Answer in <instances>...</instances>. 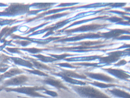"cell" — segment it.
<instances>
[{"label":"cell","instance_id":"6da1fadb","mask_svg":"<svg viewBox=\"0 0 130 98\" xmlns=\"http://www.w3.org/2000/svg\"><path fill=\"white\" fill-rule=\"evenodd\" d=\"M72 86V88L83 98H110L100 90L92 86Z\"/></svg>","mask_w":130,"mask_h":98},{"label":"cell","instance_id":"7a4b0ae2","mask_svg":"<svg viewBox=\"0 0 130 98\" xmlns=\"http://www.w3.org/2000/svg\"><path fill=\"white\" fill-rule=\"evenodd\" d=\"M124 54H126L125 51H116L111 52L108 54V56L106 57H101L100 62L101 63H105L110 64L112 63L117 62L120 58Z\"/></svg>","mask_w":130,"mask_h":98},{"label":"cell","instance_id":"3957f363","mask_svg":"<svg viewBox=\"0 0 130 98\" xmlns=\"http://www.w3.org/2000/svg\"><path fill=\"white\" fill-rule=\"evenodd\" d=\"M108 24H100L96 23H92L90 24L83 25L74 29H72L66 31L67 33H73L77 32H84L88 31H94L103 28Z\"/></svg>","mask_w":130,"mask_h":98},{"label":"cell","instance_id":"277c9868","mask_svg":"<svg viewBox=\"0 0 130 98\" xmlns=\"http://www.w3.org/2000/svg\"><path fill=\"white\" fill-rule=\"evenodd\" d=\"M85 74L92 79H96L98 80H100L102 81H104L106 82H114L117 81L114 78L103 73H92V72H85Z\"/></svg>","mask_w":130,"mask_h":98},{"label":"cell","instance_id":"5b68a950","mask_svg":"<svg viewBox=\"0 0 130 98\" xmlns=\"http://www.w3.org/2000/svg\"><path fill=\"white\" fill-rule=\"evenodd\" d=\"M124 33H130V30L121 29H115L110 30L107 32L101 33L102 37L106 38L107 39L111 38H118L119 36Z\"/></svg>","mask_w":130,"mask_h":98},{"label":"cell","instance_id":"8992f818","mask_svg":"<svg viewBox=\"0 0 130 98\" xmlns=\"http://www.w3.org/2000/svg\"><path fill=\"white\" fill-rule=\"evenodd\" d=\"M102 37L101 33L99 32L98 33H84L81 34L80 35H77L74 37H72L70 38H65L64 39H62L61 40L63 41H76L78 40H80L84 38H99Z\"/></svg>","mask_w":130,"mask_h":98},{"label":"cell","instance_id":"52a82bcc","mask_svg":"<svg viewBox=\"0 0 130 98\" xmlns=\"http://www.w3.org/2000/svg\"><path fill=\"white\" fill-rule=\"evenodd\" d=\"M103 69L109 73L121 80H126L127 78H130V75L128 74L125 71L121 69H113L111 68Z\"/></svg>","mask_w":130,"mask_h":98},{"label":"cell","instance_id":"ba28073f","mask_svg":"<svg viewBox=\"0 0 130 98\" xmlns=\"http://www.w3.org/2000/svg\"><path fill=\"white\" fill-rule=\"evenodd\" d=\"M59 76H64L71 78H81L86 79V76L84 74H79L78 73H76L75 72L71 70H62V72L59 73Z\"/></svg>","mask_w":130,"mask_h":98},{"label":"cell","instance_id":"9c48e42d","mask_svg":"<svg viewBox=\"0 0 130 98\" xmlns=\"http://www.w3.org/2000/svg\"><path fill=\"white\" fill-rule=\"evenodd\" d=\"M106 92H109L113 95L120 98H130V94L124 90L118 88H113L112 89L106 90Z\"/></svg>","mask_w":130,"mask_h":98},{"label":"cell","instance_id":"30bf717a","mask_svg":"<svg viewBox=\"0 0 130 98\" xmlns=\"http://www.w3.org/2000/svg\"><path fill=\"white\" fill-rule=\"evenodd\" d=\"M46 82L53 86L56 87L57 88H63L64 89H68V88L66 87L62 83L59 81V80H56V79H48L46 81Z\"/></svg>","mask_w":130,"mask_h":98},{"label":"cell","instance_id":"8fae6325","mask_svg":"<svg viewBox=\"0 0 130 98\" xmlns=\"http://www.w3.org/2000/svg\"><path fill=\"white\" fill-rule=\"evenodd\" d=\"M61 77L67 82H69L71 84H77V85H85L86 83L85 82H83L81 81L77 80L76 79H74L71 77H69L67 76H61Z\"/></svg>","mask_w":130,"mask_h":98},{"label":"cell","instance_id":"7c38bea8","mask_svg":"<svg viewBox=\"0 0 130 98\" xmlns=\"http://www.w3.org/2000/svg\"><path fill=\"white\" fill-rule=\"evenodd\" d=\"M89 84L93 85L95 86H97L102 88H105L107 87H114L117 86V85L113 84H106L105 83L102 82H99L98 81H94L93 82H90Z\"/></svg>","mask_w":130,"mask_h":98},{"label":"cell","instance_id":"4fadbf2b","mask_svg":"<svg viewBox=\"0 0 130 98\" xmlns=\"http://www.w3.org/2000/svg\"><path fill=\"white\" fill-rule=\"evenodd\" d=\"M101 56H89V57H84L82 58H70L68 59L67 60L68 61H83V60H93L96 59L97 58H100Z\"/></svg>","mask_w":130,"mask_h":98},{"label":"cell","instance_id":"5bb4252c","mask_svg":"<svg viewBox=\"0 0 130 98\" xmlns=\"http://www.w3.org/2000/svg\"><path fill=\"white\" fill-rule=\"evenodd\" d=\"M107 20L112 22H117L118 23H119L120 22L123 21V18L121 17H117L114 16V17L108 18Z\"/></svg>","mask_w":130,"mask_h":98},{"label":"cell","instance_id":"9a60e30c","mask_svg":"<svg viewBox=\"0 0 130 98\" xmlns=\"http://www.w3.org/2000/svg\"><path fill=\"white\" fill-rule=\"evenodd\" d=\"M127 62L125 59H122V60H120V61L117 62V63L115 64V66H122V65H125L127 63Z\"/></svg>","mask_w":130,"mask_h":98},{"label":"cell","instance_id":"2e32d148","mask_svg":"<svg viewBox=\"0 0 130 98\" xmlns=\"http://www.w3.org/2000/svg\"><path fill=\"white\" fill-rule=\"evenodd\" d=\"M68 56H70V55L68 54H62L60 55H55L54 56L56 58H57V59H62L63 58H65L66 57H67Z\"/></svg>","mask_w":130,"mask_h":98},{"label":"cell","instance_id":"e0dca14e","mask_svg":"<svg viewBox=\"0 0 130 98\" xmlns=\"http://www.w3.org/2000/svg\"><path fill=\"white\" fill-rule=\"evenodd\" d=\"M61 66H63V67H69V68H76V67H74V66L72 65L71 64L68 63H61L59 64Z\"/></svg>","mask_w":130,"mask_h":98},{"label":"cell","instance_id":"ac0fdd59","mask_svg":"<svg viewBox=\"0 0 130 98\" xmlns=\"http://www.w3.org/2000/svg\"><path fill=\"white\" fill-rule=\"evenodd\" d=\"M46 93H47L48 94H50V95H52L53 96H56L58 95L57 93L56 92H54V91H50L47 90L46 91Z\"/></svg>","mask_w":130,"mask_h":98},{"label":"cell","instance_id":"d6986e66","mask_svg":"<svg viewBox=\"0 0 130 98\" xmlns=\"http://www.w3.org/2000/svg\"><path fill=\"white\" fill-rule=\"evenodd\" d=\"M130 47V46H129ZM125 52H126V54H128L130 55V48H128L127 50H125Z\"/></svg>","mask_w":130,"mask_h":98},{"label":"cell","instance_id":"ffe728a7","mask_svg":"<svg viewBox=\"0 0 130 98\" xmlns=\"http://www.w3.org/2000/svg\"><path fill=\"white\" fill-rule=\"evenodd\" d=\"M125 9L126 11H130V7H126L124 8Z\"/></svg>","mask_w":130,"mask_h":98},{"label":"cell","instance_id":"44dd1931","mask_svg":"<svg viewBox=\"0 0 130 98\" xmlns=\"http://www.w3.org/2000/svg\"><path fill=\"white\" fill-rule=\"evenodd\" d=\"M121 87H122V88H125V89H127V90H129L130 91V87H125V86H121Z\"/></svg>","mask_w":130,"mask_h":98},{"label":"cell","instance_id":"7402d4cb","mask_svg":"<svg viewBox=\"0 0 130 98\" xmlns=\"http://www.w3.org/2000/svg\"><path fill=\"white\" fill-rule=\"evenodd\" d=\"M128 81H130V80H128Z\"/></svg>","mask_w":130,"mask_h":98},{"label":"cell","instance_id":"603a6c76","mask_svg":"<svg viewBox=\"0 0 130 98\" xmlns=\"http://www.w3.org/2000/svg\"><path fill=\"white\" fill-rule=\"evenodd\" d=\"M129 63H130V60H129Z\"/></svg>","mask_w":130,"mask_h":98}]
</instances>
